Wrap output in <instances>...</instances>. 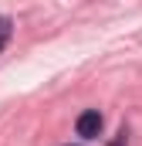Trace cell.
Returning <instances> with one entry per match:
<instances>
[{
    "mask_svg": "<svg viewBox=\"0 0 142 146\" xmlns=\"http://www.w3.org/2000/svg\"><path fill=\"white\" fill-rule=\"evenodd\" d=\"M102 122H105V119H102V112H98V109H88V112H81V115H78L74 129H78V136H81V139H95V136L102 133Z\"/></svg>",
    "mask_w": 142,
    "mask_h": 146,
    "instance_id": "1",
    "label": "cell"
},
{
    "mask_svg": "<svg viewBox=\"0 0 142 146\" xmlns=\"http://www.w3.org/2000/svg\"><path fill=\"white\" fill-rule=\"evenodd\" d=\"M10 34H14V24H10V17H3V14H0V51L7 48Z\"/></svg>",
    "mask_w": 142,
    "mask_h": 146,
    "instance_id": "2",
    "label": "cell"
},
{
    "mask_svg": "<svg viewBox=\"0 0 142 146\" xmlns=\"http://www.w3.org/2000/svg\"><path fill=\"white\" fill-rule=\"evenodd\" d=\"M112 146H125V133H118V136L112 139Z\"/></svg>",
    "mask_w": 142,
    "mask_h": 146,
    "instance_id": "3",
    "label": "cell"
}]
</instances>
